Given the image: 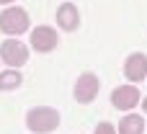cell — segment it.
Masks as SVG:
<instances>
[{
    "label": "cell",
    "mask_w": 147,
    "mask_h": 134,
    "mask_svg": "<svg viewBox=\"0 0 147 134\" xmlns=\"http://www.w3.org/2000/svg\"><path fill=\"white\" fill-rule=\"evenodd\" d=\"M57 124H59V114L49 106H36L26 114V127L36 134H49L52 129H57Z\"/></svg>",
    "instance_id": "6da1fadb"
},
{
    "label": "cell",
    "mask_w": 147,
    "mask_h": 134,
    "mask_svg": "<svg viewBox=\"0 0 147 134\" xmlns=\"http://www.w3.org/2000/svg\"><path fill=\"white\" fill-rule=\"evenodd\" d=\"M0 31L8 36H18L28 31V13L23 8H5L0 13Z\"/></svg>",
    "instance_id": "7a4b0ae2"
},
{
    "label": "cell",
    "mask_w": 147,
    "mask_h": 134,
    "mask_svg": "<svg viewBox=\"0 0 147 134\" xmlns=\"http://www.w3.org/2000/svg\"><path fill=\"white\" fill-rule=\"evenodd\" d=\"M0 59H3L8 67H21V65H26V59H28V46L21 44L18 39H5V41L0 44Z\"/></svg>",
    "instance_id": "3957f363"
},
{
    "label": "cell",
    "mask_w": 147,
    "mask_h": 134,
    "mask_svg": "<svg viewBox=\"0 0 147 134\" xmlns=\"http://www.w3.org/2000/svg\"><path fill=\"white\" fill-rule=\"evenodd\" d=\"M98 90H101L98 77H96L93 72H85V75H80L78 83H75V101H78V103H90V101L98 96Z\"/></svg>",
    "instance_id": "277c9868"
},
{
    "label": "cell",
    "mask_w": 147,
    "mask_h": 134,
    "mask_svg": "<svg viewBox=\"0 0 147 134\" xmlns=\"http://www.w3.org/2000/svg\"><path fill=\"white\" fill-rule=\"evenodd\" d=\"M31 46L36 52H41V54L44 52H52L57 46V31L49 28V26H36L31 31Z\"/></svg>",
    "instance_id": "5b68a950"
},
{
    "label": "cell",
    "mask_w": 147,
    "mask_h": 134,
    "mask_svg": "<svg viewBox=\"0 0 147 134\" xmlns=\"http://www.w3.org/2000/svg\"><path fill=\"white\" fill-rule=\"evenodd\" d=\"M111 103L121 111H129L140 103V90L134 85H119L114 93H111Z\"/></svg>",
    "instance_id": "8992f818"
},
{
    "label": "cell",
    "mask_w": 147,
    "mask_h": 134,
    "mask_svg": "<svg viewBox=\"0 0 147 134\" xmlns=\"http://www.w3.org/2000/svg\"><path fill=\"white\" fill-rule=\"evenodd\" d=\"M124 75H127L132 83H142L147 77V54H142V52L132 54V57L124 62Z\"/></svg>",
    "instance_id": "52a82bcc"
},
{
    "label": "cell",
    "mask_w": 147,
    "mask_h": 134,
    "mask_svg": "<svg viewBox=\"0 0 147 134\" xmlns=\"http://www.w3.org/2000/svg\"><path fill=\"white\" fill-rule=\"evenodd\" d=\"M57 23L65 28V31H75L78 23H80V15H78V8L72 3H65L57 8Z\"/></svg>",
    "instance_id": "ba28073f"
},
{
    "label": "cell",
    "mask_w": 147,
    "mask_h": 134,
    "mask_svg": "<svg viewBox=\"0 0 147 134\" xmlns=\"http://www.w3.org/2000/svg\"><path fill=\"white\" fill-rule=\"evenodd\" d=\"M147 127H145V119L140 114H127L121 121H119V134H142Z\"/></svg>",
    "instance_id": "9c48e42d"
},
{
    "label": "cell",
    "mask_w": 147,
    "mask_h": 134,
    "mask_svg": "<svg viewBox=\"0 0 147 134\" xmlns=\"http://www.w3.org/2000/svg\"><path fill=\"white\" fill-rule=\"evenodd\" d=\"M18 85H21V72L18 70L0 72V90H16Z\"/></svg>",
    "instance_id": "30bf717a"
},
{
    "label": "cell",
    "mask_w": 147,
    "mask_h": 134,
    "mask_svg": "<svg viewBox=\"0 0 147 134\" xmlns=\"http://www.w3.org/2000/svg\"><path fill=\"white\" fill-rule=\"evenodd\" d=\"M96 134H119V132H116V127H114V124H109V121H101V124L96 127Z\"/></svg>",
    "instance_id": "8fae6325"
},
{
    "label": "cell",
    "mask_w": 147,
    "mask_h": 134,
    "mask_svg": "<svg viewBox=\"0 0 147 134\" xmlns=\"http://www.w3.org/2000/svg\"><path fill=\"white\" fill-rule=\"evenodd\" d=\"M142 111L147 114V98H142Z\"/></svg>",
    "instance_id": "7c38bea8"
},
{
    "label": "cell",
    "mask_w": 147,
    "mask_h": 134,
    "mask_svg": "<svg viewBox=\"0 0 147 134\" xmlns=\"http://www.w3.org/2000/svg\"><path fill=\"white\" fill-rule=\"evenodd\" d=\"M0 3H3V5H5V3H13V0H0Z\"/></svg>",
    "instance_id": "4fadbf2b"
}]
</instances>
